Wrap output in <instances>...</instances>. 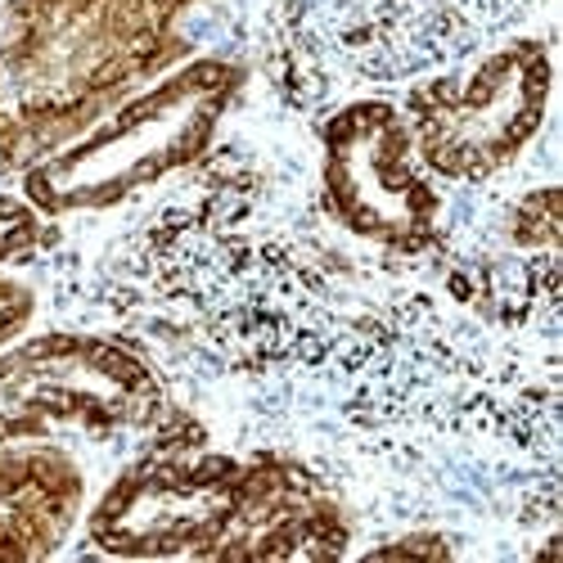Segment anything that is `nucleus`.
<instances>
[{"label": "nucleus", "mask_w": 563, "mask_h": 563, "mask_svg": "<svg viewBox=\"0 0 563 563\" xmlns=\"http://www.w3.org/2000/svg\"><path fill=\"white\" fill-rule=\"evenodd\" d=\"M36 316V294L14 275H0V343L19 339Z\"/></svg>", "instance_id": "obj_15"}, {"label": "nucleus", "mask_w": 563, "mask_h": 563, "mask_svg": "<svg viewBox=\"0 0 563 563\" xmlns=\"http://www.w3.org/2000/svg\"><path fill=\"white\" fill-rule=\"evenodd\" d=\"M190 5L195 0H0V68L32 154L59 150L185 55L176 23Z\"/></svg>", "instance_id": "obj_3"}, {"label": "nucleus", "mask_w": 563, "mask_h": 563, "mask_svg": "<svg viewBox=\"0 0 563 563\" xmlns=\"http://www.w3.org/2000/svg\"><path fill=\"white\" fill-rule=\"evenodd\" d=\"M374 279L302 190L225 145L118 234L96 302L203 379L262 388L330 352Z\"/></svg>", "instance_id": "obj_2"}, {"label": "nucleus", "mask_w": 563, "mask_h": 563, "mask_svg": "<svg viewBox=\"0 0 563 563\" xmlns=\"http://www.w3.org/2000/svg\"><path fill=\"white\" fill-rule=\"evenodd\" d=\"M27 158H32V140H27V126L19 118L10 77H5V68H0V176H10Z\"/></svg>", "instance_id": "obj_14"}, {"label": "nucleus", "mask_w": 563, "mask_h": 563, "mask_svg": "<svg viewBox=\"0 0 563 563\" xmlns=\"http://www.w3.org/2000/svg\"><path fill=\"white\" fill-rule=\"evenodd\" d=\"M55 240H59V230L27 195L19 199L0 190V266H23L41 257L45 249H55Z\"/></svg>", "instance_id": "obj_12"}, {"label": "nucleus", "mask_w": 563, "mask_h": 563, "mask_svg": "<svg viewBox=\"0 0 563 563\" xmlns=\"http://www.w3.org/2000/svg\"><path fill=\"white\" fill-rule=\"evenodd\" d=\"M244 487L249 460L208 446L199 419L172 406L86 514V541L113 559H212Z\"/></svg>", "instance_id": "obj_6"}, {"label": "nucleus", "mask_w": 563, "mask_h": 563, "mask_svg": "<svg viewBox=\"0 0 563 563\" xmlns=\"http://www.w3.org/2000/svg\"><path fill=\"white\" fill-rule=\"evenodd\" d=\"M167 410L163 365L135 339L55 330L0 352V446L150 433Z\"/></svg>", "instance_id": "obj_8"}, {"label": "nucleus", "mask_w": 563, "mask_h": 563, "mask_svg": "<svg viewBox=\"0 0 563 563\" xmlns=\"http://www.w3.org/2000/svg\"><path fill=\"white\" fill-rule=\"evenodd\" d=\"M244 90V64L203 55L180 64L140 96L113 104L100 122L36 158L23 195L51 217L113 212L176 172H190L212 154V140L230 104Z\"/></svg>", "instance_id": "obj_4"}, {"label": "nucleus", "mask_w": 563, "mask_h": 563, "mask_svg": "<svg viewBox=\"0 0 563 563\" xmlns=\"http://www.w3.org/2000/svg\"><path fill=\"white\" fill-rule=\"evenodd\" d=\"M455 537L446 528H410L393 541L369 545L365 559H455Z\"/></svg>", "instance_id": "obj_13"}, {"label": "nucleus", "mask_w": 563, "mask_h": 563, "mask_svg": "<svg viewBox=\"0 0 563 563\" xmlns=\"http://www.w3.org/2000/svg\"><path fill=\"white\" fill-rule=\"evenodd\" d=\"M86 505V468L45 442L0 446V559H51L73 537Z\"/></svg>", "instance_id": "obj_10"}, {"label": "nucleus", "mask_w": 563, "mask_h": 563, "mask_svg": "<svg viewBox=\"0 0 563 563\" xmlns=\"http://www.w3.org/2000/svg\"><path fill=\"white\" fill-rule=\"evenodd\" d=\"M545 0H275L289 68L307 86L410 81L478 55Z\"/></svg>", "instance_id": "obj_5"}, {"label": "nucleus", "mask_w": 563, "mask_h": 563, "mask_svg": "<svg viewBox=\"0 0 563 563\" xmlns=\"http://www.w3.org/2000/svg\"><path fill=\"white\" fill-rule=\"evenodd\" d=\"M496 244L514 253H550L559 249V185L545 180L537 190L514 195L496 217Z\"/></svg>", "instance_id": "obj_11"}, {"label": "nucleus", "mask_w": 563, "mask_h": 563, "mask_svg": "<svg viewBox=\"0 0 563 563\" xmlns=\"http://www.w3.org/2000/svg\"><path fill=\"white\" fill-rule=\"evenodd\" d=\"M550 45L545 36H509L478 59H460L419 77L406 100L415 154L433 180L487 185L519 163L550 113Z\"/></svg>", "instance_id": "obj_7"}, {"label": "nucleus", "mask_w": 563, "mask_h": 563, "mask_svg": "<svg viewBox=\"0 0 563 563\" xmlns=\"http://www.w3.org/2000/svg\"><path fill=\"white\" fill-rule=\"evenodd\" d=\"M316 468L438 523L554 532L563 514V352L442 285L374 279L316 365L257 388Z\"/></svg>", "instance_id": "obj_1"}, {"label": "nucleus", "mask_w": 563, "mask_h": 563, "mask_svg": "<svg viewBox=\"0 0 563 563\" xmlns=\"http://www.w3.org/2000/svg\"><path fill=\"white\" fill-rule=\"evenodd\" d=\"M316 208L347 240L393 257H433L446 244V199L415 154L401 104L365 96L316 126Z\"/></svg>", "instance_id": "obj_9"}]
</instances>
